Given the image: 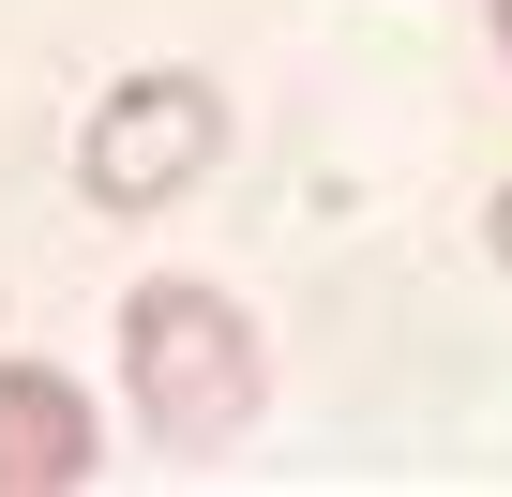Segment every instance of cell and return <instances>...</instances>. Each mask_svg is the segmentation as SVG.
<instances>
[{
	"label": "cell",
	"mask_w": 512,
	"mask_h": 497,
	"mask_svg": "<svg viewBox=\"0 0 512 497\" xmlns=\"http://www.w3.org/2000/svg\"><path fill=\"white\" fill-rule=\"evenodd\" d=\"M121 407L151 422V452H226L272 407V332L196 272H151L121 302Z\"/></svg>",
	"instance_id": "6da1fadb"
},
{
	"label": "cell",
	"mask_w": 512,
	"mask_h": 497,
	"mask_svg": "<svg viewBox=\"0 0 512 497\" xmlns=\"http://www.w3.org/2000/svg\"><path fill=\"white\" fill-rule=\"evenodd\" d=\"M226 166V91L151 61V76H106L91 91V136H76V196L91 211H166Z\"/></svg>",
	"instance_id": "7a4b0ae2"
},
{
	"label": "cell",
	"mask_w": 512,
	"mask_h": 497,
	"mask_svg": "<svg viewBox=\"0 0 512 497\" xmlns=\"http://www.w3.org/2000/svg\"><path fill=\"white\" fill-rule=\"evenodd\" d=\"M91 452H106V422L61 362H0V497H76Z\"/></svg>",
	"instance_id": "3957f363"
},
{
	"label": "cell",
	"mask_w": 512,
	"mask_h": 497,
	"mask_svg": "<svg viewBox=\"0 0 512 497\" xmlns=\"http://www.w3.org/2000/svg\"><path fill=\"white\" fill-rule=\"evenodd\" d=\"M482 257H497V272H512V196H497V211H482Z\"/></svg>",
	"instance_id": "277c9868"
},
{
	"label": "cell",
	"mask_w": 512,
	"mask_h": 497,
	"mask_svg": "<svg viewBox=\"0 0 512 497\" xmlns=\"http://www.w3.org/2000/svg\"><path fill=\"white\" fill-rule=\"evenodd\" d=\"M497 46H512V0H497Z\"/></svg>",
	"instance_id": "5b68a950"
}]
</instances>
